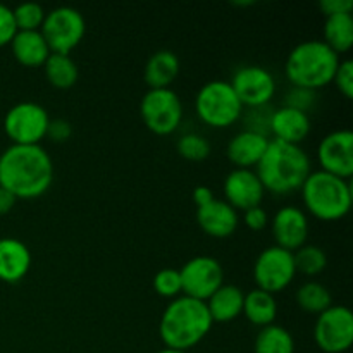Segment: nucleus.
<instances>
[{
  "mask_svg": "<svg viewBox=\"0 0 353 353\" xmlns=\"http://www.w3.org/2000/svg\"><path fill=\"white\" fill-rule=\"evenodd\" d=\"M54 181V162L41 145H10L0 154V186L17 200L47 193Z\"/></svg>",
  "mask_w": 353,
  "mask_h": 353,
  "instance_id": "1",
  "label": "nucleus"
},
{
  "mask_svg": "<svg viewBox=\"0 0 353 353\" xmlns=\"http://www.w3.org/2000/svg\"><path fill=\"white\" fill-rule=\"evenodd\" d=\"M254 171L265 192L288 195L302 188L307 176L312 172V165L309 154L300 145L271 140Z\"/></svg>",
  "mask_w": 353,
  "mask_h": 353,
  "instance_id": "2",
  "label": "nucleus"
},
{
  "mask_svg": "<svg viewBox=\"0 0 353 353\" xmlns=\"http://www.w3.org/2000/svg\"><path fill=\"white\" fill-rule=\"evenodd\" d=\"M212 324L205 302L183 295L172 299L164 309L159 323V334L165 348L188 352L209 334Z\"/></svg>",
  "mask_w": 353,
  "mask_h": 353,
  "instance_id": "3",
  "label": "nucleus"
},
{
  "mask_svg": "<svg viewBox=\"0 0 353 353\" xmlns=\"http://www.w3.org/2000/svg\"><path fill=\"white\" fill-rule=\"evenodd\" d=\"M340 55L323 40H305L292 48L285 62V74L292 86L319 90L333 83Z\"/></svg>",
  "mask_w": 353,
  "mask_h": 353,
  "instance_id": "4",
  "label": "nucleus"
},
{
  "mask_svg": "<svg viewBox=\"0 0 353 353\" xmlns=\"http://www.w3.org/2000/svg\"><path fill=\"white\" fill-rule=\"evenodd\" d=\"M300 192L305 209L321 221H340L352 209L353 190L350 179H343L321 169L307 176Z\"/></svg>",
  "mask_w": 353,
  "mask_h": 353,
  "instance_id": "5",
  "label": "nucleus"
},
{
  "mask_svg": "<svg viewBox=\"0 0 353 353\" xmlns=\"http://www.w3.org/2000/svg\"><path fill=\"white\" fill-rule=\"evenodd\" d=\"M195 112L207 126L223 130L241 119L245 107L241 105L230 81L212 79L196 92Z\"/></svg>",
  "mask_w": 353,
  "mask_h": 353,
  "instance_id": "6",
  "label": "nucleus"
},
{
  "mask_svg": "<svg viewBox=\"0 0 353 353\" xmlns=\"http://www.w3.org/2000/svg\"><path fill=\"white\" fill-rule=\"evenodd\" d=\"M86 31V21L78 9L61 6L45 14L40 33L43 34L48 48L54 54H71Z\"/></svg>",
  "mask_w": 353,
  "mask_h": 353,
  "instance_id": "7",
  "label": "nucleus"
},
{
  "mask_svg": "<svg viewBox=\"0 0 353 353\" xmlns=\"http://www.w3.org/2000/svg\"><path fill=\"white\" fill-rule=\"evenodd\" d=\"M145 126L155 134H171L183 121V102L172 88H150L140 102Z\"/></svg>",
  "mask_w": 353,
  "mask_h": 353,
  "instance_id": "8",
  "label": "nucleus"
},
{
  "mask_svg": "<svg viewBox=\"0 0 353 353\" xmlns=\"http://www.w3.org/2000/svg\"><path fill=\"white\" fill-rule=\"evenodd\" d=\"M50 123L47 109L37 102H19L10 107L3 116V131L12 145H40L47 138Z\"/></svg>",
  "mask_w": 353,
  "mask_h": 353,
  "instance_id": "9",
  "label": "nucleus"
},
{
  "mask_svg": "<svg viewBox=\"0 0 353 353\" xmlns=\"http://www.w3.org/2000/svg\"><path fill=\"white\" fill-rule=\"evenodd\" d=\"M295 276L296 269L293 262V252L272 245V247L264 248L255 259L254 279L257 283V288L271 295L288 288Z\"/></svg>",
  "mask_w": 353,
  "mask_h": 353,
  "instance_id": "10",
  "label": "nucleus"
},
{
  "mask_svg": "<svg viewBox=\"0 0 353 353\" xmlns=\"http://www.w3.org/2000/svg\"><path fill=\"white\" fill-rule=\"evenodd\" d=\"M314 340L324 353H343L353 343V314L345 305H331L321 312L314 326Z\"/></svg>",
  "mask_w": 353,
  "mask_h": 353,
  "instance_id": "11",
  "label": "nucleus"
},
{
  "mask_svg": "<svg viewBox=\"0 0 353 353\" xmlns=\"http://www.w3.org/2000/svg\"><path fill=\"white\" fill-rule=\"evenodd\" d=\"M183 295L205 302L224 285V269L217 259L209 255L193 257L179 269Z\"/></svg>",
  "mask_w": 353,
  "mask_h": 353,
  "instance_id": "12",
  "label": "nucleus"
},
{
  "mask_svg": "<svg viewBox=\"0 0 353 353\" xmlns=\"http://www.w3.org/2000/svg\"><path fill=\"white\" fill-rule=\"evenodd\" d=\"M230 83L241 105L248 109L269 105L276 93V79L272 72L257 64L236 69Z\"/></svg>",
  "mask_w": 353,
  "mask_h": 353,
  "instance_id": "13",
  "label": "nucleus"
},
{
  "mask_svg": "<svg viewBox=\"0 0 353 353\" xmlns=\"http://www.w3.org/2000/svg\"><path fill=\"white\" fill-rule=\"evenodd\" d=\"M317 162L321 171L350 179L353 174V133L350 130H334L317 145Z\"/></svg>",
  "mask_w": 353,
  "mask_h": 353,
  "instance_id": "14",
  "label": "nucleus"
},
{
  "mask_svg": "<svg viewBox=\"0 0 353 353\" xmlns=\"http://www.w3.org/2000/svg\"><path fill=\"white\" fill-rule=\"evenodd\" d=\"M224 200L236 210H247L261 205L265 190L254 169L234 168L223 183Z\"/></svg>",
  "mask_w": 353,
  "mask_h": 353,
  "instance_id": "15",
  "label": "nucleus"
},
{
  "mask_svg": "<svg viewBox=\"0 0 353 353\" xmlns=\"http://www.w3.org/2000/svg\"><path fill=\"white\" fill-rule=\"evenodd\" d=\"M271 230L276 240V247L295 252L303 247L309 238V217L299 207L285 205L272 217Z\"/></svg>",
  "mask_w": 353,
  "mask_h": 353,
  "instance_id": "16",
  "label": "nucleus"
},
{
  "mask_svg": "<svg viewBox=\"0 0 353 353\" xmlns=\"http://www.w3.org/2000/svg\"><path fill=\"white\" fill-rule=\"evenodd\" d=\"M196 223L209 236L228 238L236 231L240 216L226 200L214 199L205 205L196 207Z\"/></svg>",
  "mask_w": 353,
  "mask_h": 353,
  "instance_id": "17",
  "label": "nucleus"
},
{
  "mask_svg": "<svg viewBox=\"0 0 353 353\" xmlns=\"http://www.w3.org/2000/svg\"><path fill=\"white\" fill-rule=\"evenodd\" d=\"M312 130V121L307 112L290 109V107H279L272 109L271 116V140L285 141V143L300 145Z\"/></svg>",
  "mask_w": 353,
  "mask_h": 353,
  "instance_id": "18",
  "label": "nucleus"
},
{
  "mask_svg": "<svg viewBox=\"0 0 353 353\" xmlns=\"http://www.w3.org/2000/svg\"><path fill=\"white\" fill-rule=\"evenodd\" d=\"M31 269V252L17 238H0V281L19 283Z\"/></svg>",
  "mask_w": 353,
  "mask_h": 353,
  "instance_id": "19",
  "label": "nucleus"
},
{
  "mask_svg": "<svg viewBox=\"0 0 353 353\" xmlns=\"http://www.w3.org/2000/svg\"><path fill=\"white\" fill-rule=\"evenodd\" d=\"M271 138L262 137L254 131L241 130L234 134L226 147V155L236 168L254 169L261 162Z\"/></svg>",
  "mask_w": 353,
  "mask_h": 353,
  "instance_id": "20",
  "label": "nucleus"
},
{
  "mask_svg": "<svg viewBox=\"0 0 353 353\" xmlns=\"http://www.w3.org/2000/svg\"><path fill=\"white\" fill-rule=\"evenodd\" d=\"M14 59L26 68H40L52 54L43 34L38 31H17L10 41Z\"/></svg>",
  "mask_w": 353,
  "mask_h": 353,
  "instance_id": "21",
  "label": "nucleus"
},
{
  "mask_svg": "<svg viewBox=\"0 0 353 353\" xmlns=\"http://www.w3.org/2000/svg\"><path fill=\"white\" fill-rule=\"evenodd\" d=\"M245 293L236 285H223L205 300L212 323H231L243 312Z\"/></svg>",
  "mask_w": 353,
  "mask_h": 353,
  "instance_id": "22",
  "label": "nucleus"
},
{
  "mask_svg": "<svg viewBox=\"0 0 353 353\" xmlns=\"http://www.w3.org/2000/svg\"><path fill=\"white\" fill-rule=\"evenodd\" d=\"M181 62L172 50H157L148 57L143 69V79L150 88H171L178 78Z\"/></svg>",
  "mask_w": 353,
  "mask_h": 353,
  "instance_id": "23",
  "label": "nucleus"
},
{
  "mask_svg": "<svg viewBox=\"0 0 353 353\" xmlns=\"http://www.w3.org/2000/svg\"><path fill=\"white\" fill-rule=\"evenodd\" d=\"M241 314H245V317L254 326L265 327L269 324H274L276 317H278V303H276L274 295L255 288L245 293L243 312Z\"/></svg>",
  "mask_w": 353,
  "mask_h": 353,
  "instance_id": "24",
  "label": "nucleus"
},
{
  "mask_svg": "<svg viewBox=\"0 0 353 353\" xmlns=\"http://www.w3.org/2000/svg\"><path fill=\"white\" fill-rule=\"evenodd\" d=\"M43 72L47 81L54 88L68 90L76 85L79 78V69L74 59L68 54H54L52 52L43 64Z\"/></svg>",
  "mask_w": 353,
  "mask_h": 353,
  "instance_id": "25",
  "label": "nucleus"
},
{
  "mask_svg": "<svg viewBox=\"0 0 353 353\" xmlns=\"http://www.w3.org/2000/svg\"><path fill=\"white\" fill-rule=\"evenodd\" d=\"M324 43L333 48L338 55L345 54L353 47V16L352 14H334L324 21Z\"/></svg>",
  "mask_w": 353,
  "mask_h": 353,
  "instance_id": "26",
  "label": "nucleus"
},
{
  "mask_svg": "<svg viewBox=\"0 0 353 353\" xmlns=\"http://www.w3.org/2000/svg\"><path fill=\"white\" fill-rule=\"evenodd\" d=\"M255 353H295V340L286 327L269 324L261 327L255 336Z\"/></svg>",
  "mask_w": 353,
  "mask_h": 353,
  "instance_id": "27",
  "label": "nucleus"
},
{
  "mask_svg": "<svg viewBox=\"0 0 353 353\" xmlns=\"http://www.w3.org/2000/svg\"><path fill=\"white\" fill-rule=\"evenodd\" d=\"M295 300L300 309L317 316L333 305L331 292L319 281H307L300 285L295 293Z\"/></svg>",
  "mask_w": 353,
  "mask_h": 353,
  "instance_id": "28",
  "label": "nucleus"
},
{
  "mask_svg": "<svg viewBox=\"0 0 353 353\" xmlns=\"http://www.w3.org/2000/svg\"><path fill=\"white\" fill-rule=\"evenodd\" d=\"M293 262H295L296 272L303 276L321 274L327 265V255L319 245H303L299 250L293 252Z\"/></svg>",
  "mask_w": 353,
  "mask_h": 353,
  "instance_id": "29",
  "label": "nucleus"
},
{
  "mask_svg": "<svg viewBox=\"0 0 353 353\" xmlns=\"http://www.w3.org/2000/svg\"><path fill=\"white\" fill-rule=\"evenodd\" d=\"M176 148H178V154L183 159L192 162L205 161L210 155V150H212L210 141L199 133L183 134L178 140V143H176Z\"/></svg>",
  "mask_w": 353,
  "mask_h": 353,
  "instance_id": "30",
  "label": "nucleus"
},
{
  "mask_svg": "<svg viewBox=\"0 0 353 353\" xmlns=\"http://www.w3.org/2000/svg\"><path fill=\"white\" fill-rule=\"evenodd\" d=\"M17 31H38L43 24L45 10L40 3L24 2L12 9Z\"/></svg>",
  "mask_w": 353,
  "mask_h": 353,
  "instance_id": "31",
  "label": "nucleus"
},
{
  "mask_svg": "<svg viewBox=\"0 0 353 353\" xmlns=\"http://www.w3.org/2000/svg\"><path fill=\"white\" fill-rule=\"evenodd\" d=\"M154 290L164 299H178L179 293H183L179 269H161L154 276Z\"/></svg>",
  "mask_w": 353,
  "mask_h": 353,
  "instance_id": "32",
  "label": "nucleus"
},
{
  "mask_svg": "<svg viewBox=\"0 0 353 353\" xmlns=\"http://www.w3.org/2000/svg\"><path fill=\"white\" fill-rule=\"evenodd\" d=\"M271 116L272 109H269V105H262L250 107L241 117L245 119V130L271 138Z\"/></svg>",
  "mask_w": 353,
  "mask_h": 353,
  "instance_id": "33",
  "label": "nucleus"
},
{
  "mask_svg": "<svg viewBox=\"0 0 353 353\" xmlns=\"http://www.w3.org/2000/svg\"><path fill=\"white\" fill-rule=\"evenodd\" d=\"M316 102H317L316 90L302 88V86H292V88L288 90V93H286L283 105L309 114L310 110L316 107Z\"/></svg>",
  "mask_w": 353,
  "mask_h": 353,
  "instance_id": "34",
  "label": "nucleus"
},
{
  "mask_svg": "<svg viewBox=\"0 0 353 353\" xmlns=\"http://www.w3.org/2000/svg\"><path fill=\"white\" fill-rule=\"evenodd\" d=\"M333 83L336 85L338 92L350 100L353 97V62L350 59L340 61L336 72H334Z\"/></svg>",
  "mask_w": 353,
  "mask_h": 353,
  "instance_id": "35",
  "label": "nucleus"
},
{
  "mask_svg": "<svg viewBox=\"0 0 353 353\" xmlns=\"http://www.w3.org/2000/svg\"><path fill=\"white\" fill-rule=\"evenodd\" d=\"M17 33L16 21H14L12 9L6 3H0V48L12 41L14 34Z\"/></svg>",
  "mask_w": 353,
  "mask_h": 353,
  "instance_id": "36",
  "label": "nucleus"
},
{
  "mask_svg": "<svg viewBox=\"0 0 353 353\" xmlns=\"http://www.w3.org/2000/svg\"><path fill=\"white\" fill-rule=\"evenodd\" d=\"M47 137L55 143H64L72 137V124L68 119H62V117L50 119L47 128Z\"/></svg>",
  "mask_w": 353,
  "mask_h": 353,
  "instance_id": "37",
  "label": "nucleus"
},
{
  "mask_svg": "<svg viewBox=\"0 0 353 353\" xmlns=\"http://www.w3.org/2000/svg\"><path fill=\"white\" fill-rule=\"evenodd\" d=\"M243 223L252 231H262L269 224V214L262 205L243 210Z\"/></svg>",
  "mask_w": 353,
  "mask_h": 353,
  "instance_id": "38",
  "label": "nucleus"
},
{
  "mask_svg": "<svg viewBox=\"0 0 353 353\" xmlns=\"http://www.w3.org/2000/svg\"><path fill=\"white\" fill-rule=\"evenodd\" d=\"M319 9L324 16H334V14H352V0H321Z\"/></svg>",
  "mask_w": 353,
  "mask_h": 353,
  "instance_id": "39",
  "label": "nucleus"
},
{
  "mask_svg": "<svg viewBox=\"0 0 353 353\" xmlns=\"http://www.w3.org/2000/svg\"><path fill=\"white\" fill-rule=\"evenodd\" d=\"M214 199H216V196H214V192L209 188V186L200 185L193 190V202H195L196 207L205 205V203L212 202Z\"/></svg>",
  "mask_w": 353,
  "mask_h": 353,
  "instance_id": "40",
  "label": "nucleus"
},
{
  "mask_svg": "<svg viewBox=\"0 0 353 353\" xmlns=\"http://www.w3.org/2000/svg\"><path fill=\"white\" fill-rule=\"evenodd\" d=\"M17 199L12 195V193L7 192L6 188H2L0 186V216H3V214H9L10 210H12V207L16 205Z\"/></svg>",
  "mask_w": 353,
  "mask_h": 353,
  "instance_id": "41",
  "label": "nucleus"
},
{
  "mask_svg": "<svg viewBox=\"0 0 353 353\" xmlns=\"http://www.w3.org/2000/svg\"><path fill=\"white\" fill-rule=\"evenodd\" d=\"M157 353H186V352H179V350H172V348H162L161 352Z\"/></svg>",
  "mask_w": 353,
  "mask_h": 353,
  "instance_id": "42",
  "label": "nucleus"
},
{
  "mask_svg": "<svg viewBox=\"0 0 353 353\" xmlns=\"http://www.w3.org/2000/svg\"><path fill=\"white\" fill-rule=\"evenodd\" d=\"M234 6H254V2H234Z\"/></svg>",
  "mask_w": 353,
  "mask_h": 353,
  "instance_id": "43",
  "label": "nucleus"
}]
</instances>
